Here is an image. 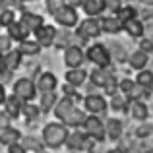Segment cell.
<instances>
[{
    "label": "cell",
    "mask_w": 153,
    "mask_h": 153,
    "mask_svg": "<svg viewBox=\"0 0 153 153\" xmlns=\"http://www.w3.org/2000/svg\"><path fill=\"white\" fill-rule=\"evenodd\" d=\"M62 4H64L62 0H47V10H49V14H54Z\"/></svg>",
    "instance_id": "ab89813d"
},
{
    "label": "cell",
    "mask_w": 153,
    "mask_h": 153,
    "mask_svg": "<svg viewBox=\"0 0 153 153\" xmlns=\"http://www.w3.org/2000/svg\"><path fill=\"white\" fill-rule=\"evenodd\" d=\"M83 130L89 138H93L95 142H105L107 134H105V122L99 118L97 114H87L85 122H83Z\"/></svg>",
    "instance_id": "8992f818"
},
{
    "label": "cell",
    "mask_w": 153,
    "mask_h": 153,
    "mask_svg": "<svg viewBox=\"0 0 153 153\" xmlns=\"http://www.w3.org/2000/svg\"><path fill=\"white\" fill-rule=\"evenodd\" d=\"M6 126H10V116H8L6 112L0 111V130H2V128H6Z\"/></svg>",
    "instance_id": "7bdbcfd3"
},
{
    "label": "cell",
    "mask_w": 153,
    "mask_h": 153,
    "mask_svg": "<svg viewBox=\"0 0 153 153\" xmlns=\"http://www.w3.org/2000/svg\"><path fill=\"white\" fill-rule=\"evenodd\" d=\"M2 74H10V72L6 70V66H4V60H2V56H0V76Z\"/></svg>",
    "instance_id": "f6af8a7d"
},
{
    "label": "cell",
    "mask_w": 153,
    "mask_h": 153,
    "mask_svg": "<svg viewBox=\"0 0 153 153\" xmlns=\"http://www.w3.org/2000/svg\"><path fill=\"white\" fill-rule=\"evenodd\" d=\"M105 6H107V10L111 12V14H116L124 4H122V0H105Z\"/></svg>",
    "instance_id": "f35d334b"
},
{
    "label": "cell",
    "mask_w": 153,
    "mask_h": 153,
    "mask_svg": "<svg viewBox=\"0 0 153 153\" xmlns=\"http://www.w3.org/2000/svg\"><path fill=\"white\" fill-rule=\"evenodd\" d=\"M33 35H35V41H37L43 49H49V47L54 45L56 37H58V31H56L54 25H47V23H45V25L39 27Z\"/></svg>",
    "instance_id": "30bf717a"
},
{
    "label": "cell",
    "mask_w": 153,
    "mask_h": 153,
    "mask_svg": "<svg viewBox=\"0 0 153 153\" xmlns=\"http://www.w3.org/2000/svg\"><path fill=\"white\" fill-rule=\"evenodd\" d=\"M111 76H112V72H108V68H97L95 66L93 70L89 72V82L93 83L95 87H103L107 85V82L111 79Z\"/></svg>",
    "instance_id": "e0dca14e"
},
{
    "label": "cell",
    "mask_w": 153,
    "mask_h": 153,
    "mask_svg": "<svg viewBox=\"0 0 153 153\" xmlns=\"http://www.w3.org/2000/svg\"><path fill=\"white\" fill-rule=\"evenodd\" d=\"M136 83H138L140 87H143V89L151 91L153 89V72L151 70H140L138 76H136Z\"/></svg>",
    "instance_id": "f1b7e54d"
},
{
    "label": "cell",
    "mask_w": 153,
    "mask_h": 153,
    "mask_svg": "<svg viewBox=\"0 0 153 153\" xmlns=\"http://www.w3.org/2000/svg\"><path fill=\"white\" fill-rule=\"evenodd\" d=\"M56 101H58V95H56V91L41 93V103H39V108H41L43 112L52 111V108H54V105H56Z\"/></svg>",
    "instance_id": "f546056e"
},
{
    "label": "cell",
    "mask_w": 153,
    "mask_h": 153,
    "mask_svg": "<svg viewBox=\"0 0 153 153\" xmlns=\"http://www.w3.org/2000/svg\"><path fill=\"white\" fill-rule=\"evenodd\" d=\"M35 85H37V91H39V93L56 91V87H58V78H56L52 72H43V74H39Z\"/></svg>",
    "instance_id": "7c38bea8"
},
{
    "label": "cell",
    "mask_w": 153,
    "mask_h": 153,
    "mask_svg": "<svg viewBox=\"0 0 153 153\" xmlns=\"http://www.w3.org/2000/svg\"><path fill=\"white\" fill-rule=\"evenodd\" d=\"M22 107H23V101H19L16 95H10V97H6V101H4V112H6L10 118H18V116L22 114Z\"/></svg>",
    "instance_id": "603a6c76"
},
{
    "label": "cell",
    "mask_w": 153,
    "mask_h": 153,
    "mask_svg": "<svg viewBox=\"0 0 153 153\" xmlns=\"http://www.w3.org/2000/svg\"><path fill=\"white\" fill-rule=\"evenodd\" d=\"M128 105H130V99L126 97V95H122L118 91V93H114L111 97V107L114 108V111H120V112H124V111H128Z\"/></svg>",
    "instance_id": "4dcf8cb0"
},
{
    "label": "cell",
    "mask_w": 153,
    "mask_h": 153,
    "mask_svg": "<svg viewBox=\"0 0 153 153\" xmlns=\"http://www.w3.org/2000/svg\"><path fill=\"white\" fill-rule=\"evenodd\" d=\"M85 60H89L91 64H95L97 68H108L112 64L111 49H107L105 43H93L87 47L85 51Z\"/></svg>",
    "instance_id": "7a4b0ae2"
},
{
    "label": "cell",
    "mask_w": 153,
    "mask_h": 153,
    "mask_svg": "<svg viewBox=\"0 0 153 153\" xmlns=\"http://www.w3.org/2000/svg\"><path fill=\"white\" fill-rule=\"evenodd\" d=\"M87 72L83 70V68H68L66 76H64V79H66V83H70V85H74L76 89L78 87H82L83 83L87 82Z\"/></svg>",
    "instance_id": "9a60e30c"
},
{
    "label": "cell",
    "mask_w": 153,
    "mask_h": 153,
    "mask_svg": "<svg viewBox=\"0 0 153 153\" xmlns=\"http://www.w3.org/2000/svg\"><path fill=\"white\" fill-rule=\"evenodd\" d=\"M93 146H95V140L89 138L85 132H79V130H74L66 138V147L70 151H91Z\"/></svg>",
    "instance_id": "277c9868"
},
{
    "label": "cell",
    "mask_w": 153,
    "mask_h": 153,
    "mask_svg": "<svg viewBox=\"0 0 153 153\" xmlns=\"http://www.w3.org/2000/svg\"><path fill=\"white\" fill-rule=\"evenodd\" d=\"M140 51H143V52H149L153 51V43L149 41V39H142V43H140Z\"/></svg>",
    "instance_id": "b9f144b4"
},
{
    "label": "cell",
    "mask_w": 153,
    "mask_h": 153,
    "mask_svg": "<svg viewBox=\"0 0 153 153\" xmlns=\"http://www.w3.org/2000/svg\"><path fill=\"white\" fill-rule=\"evenodd\" d=\"M136 87V79H130V78H124V79H118V91L122 95H126L128 99H130L132 91H134Z\"/></svg>",
    "instance_id": "836d02e7"
},
{
    "label": "cell",
    "mask_w": 153,
    "mask_h": 153,
    "mask_svg": "<svg viewBox=\"0 0 153 153\" xmlns=\"http://www.w3.org/2000/svg\"><path fill=\"white\" fill-rule=\"evenodd\" d=\"M76 107V103H74V99H70V97H62V99H58L54 105V108H52V112H54V116L62 122L64 120V116L68 114V112L72 111V108Z\"/></svg>",
    "instance_id": "ffe728a7"
},
{
    "label": "cell",
    "mask_w": 153,
    "mask_h": 153,
    "mask_svg": "<svg viewBox=\"0 0 153 153\" xmlns=\"http://www.w3.org/2000/svg\"><path fill=\"white\" fill-rule=\"evenodd\" d=\"M52 16H54V22L58 23L60 27H66V29L76 27V25H78V22H79L78 10H76L74 6H70V4H62V6H60Z\"/></svg>",
    "instance_id": "5b68a950"
},
{
    "label": "cell",
    "mask_w": 153,
    "mask_h": 153,
    "mask_svg": "<svg viewBox=\"0 0 153 153\" xmlns=\"http://www.w3.org/2000/svg\"><path fill=\"white\" fill-rule=\"evenodd\" d=\"M122 31H126L132 39H142L143 37V23L138 18H132L122 23Z\"/></svg>",
    "instance_id": "7402d4cb"
},
{
    "label": "cell",
    "mask_w": 153,
    "mask_h": 153,
    "mask_svg": "<svg viewBox=\"0 0 153 153\" xmlns=\"http://www.w3.org/2000/svg\"><path fill=\"white\" fill-rule=\"evenodd\" d=\"M114 16L124 23V22H128V19H132V18H138V12H136V8H134V6H122Z\"/></svg>",
    "instance_id": "d6a6232c"
},
{
    "label": "cell",
    "mask_w": 153,
    "mask_h": 153,
    "mask_svg": "<svg viewBox=\"0 0 153 153\" xmlns=\"http://www.w3.org/2000/svg\"><path fill=\"white\" fill-rule=\"evenodd\" d=\"M103 89H105V95H111L112 97L114 93H118V79H116L114 76H111V79L107 82V85H105Z\"/></svg>",
    "instance_id": "74e56055"
},
{
    "label": "cell",
    "mask_w": 153,
    "mask_h": 153,
    "mask_svg": "<svg viewBox=\"0 0 153 153\" xmlns=\"http://www.w3.org/2000/svg\"><path fill=\"white\" fill-rule=\"evenodd\" d=\"M18 2H19V4H23V6H25L27 2H35V0H18Z\"/></svg>",
    "instance_id": "bcb514c9"
},
{
    "label": "cell",
    "mask_w": 153,
    "mask_h": 153,
    "mask_svg": "<svg viewBox=\"0 0 153 153\" xmlns=\"http://www.w3.org/2000/svg\"><path fill=\"white\" fill-rule=\"evenodd\" d=\"M149 132H151V126H147V124H143L142 128H138V130H136V134H138L140 138H146V136L149 134Z\"/></svg>",
    "instance_id": "ee69618b"
},
{
    "label": "cell",
    "mask_w": 153,
    "mask_h": 153,
    "mask_svg": "<svg viewBox=\"0 0 153 153\" xmlns=\"http://www.w3.org/2000/svg\"><path fill=\"white\" fill-rule=\"evenodd\" d=\"M22 114L25 116L27 120H37V118H39V114H41V108H39L37 105H33V103H23V107H22Z\"/></svg>",
    "instance_id": "1f68e13d"
},
{
    "label": "cell",
    "mask_w": 153,
    "mask_h": 153,
    "mask_svg": "<svg viewBox=\"0 0 153 153\" xmlns=\"http://www.w3.org/2000/svg\"><path fill=\"white\" fill-rule=\"evenodd\" d=\"M37 85H35L33 79L29 78H19L14 82V95L23 103H31L35 97H37Z\"/></svg>",
    "instance_id": "3957f363"
},
{
    "label": "cell",
    "mask_w": 153,
    "mask_h": 153,
    "mask_svg": "<svg viewBox=\"0 0 153 153\" xmlns=\"http://www.w3.org/2000/svg\"><path fill=\"white\" fill-rule=\"evenodd\" d=\"M128 112L132 114V118H134V120H140V122H143V120L149 116V108H147V105L143 103L142 99H130Z\"/></svg>",
    "instance_id": "5bb4252c"
},
{
    "label": "cell",
    "mask_w": 153,
    "mask_h": 153,
    "mask_svg": "<svg viewBox=\"0 0 153 153\" xmlns=\"http://www.w3.org/2000/svg\"><path fill=\"white\" fill-rule=\"evenodd\" d=\"M6 29H8L6 35L12 39V41H16V43H22V41H25V39H29V31H27L25 27L18 22V19H16L12 25H8Z\"/></svg>",
    "instance_id": "d6986e66"
},
{
    "label": "cell",
    "mask_w": 153,
    "mask_h": 153,
    "mask_svg": "<svg viewBox=\"0 0 153 153\" xmlns=\"http://www.w3.org/2000/svg\"><path fill=\"white\" fill-rule=\"evenodd\" d=\"M62 93H64V97H70V99H74V101H79V99H82V95L78 93V89H76L74 85H70V83H64L62 85Z\"/></svg>",
    "instance_id": "d590c367"
},
{
    "label": "cell",
    "mask_w": 153,
    "mask_h": 153,
    "mask_svg": "<svg viewBox=\"0 0 153 153\" xmlns=\"http://www.w3.org/2000/svg\"><path fill=\"white\" fill-rule=\"evenodd\" d=\"M18 49L22 51V54H23V56H37L39 52H41L43 47L39 45V43L35 41V39H25V41L19 43Z\"/></svg>",
    "instance_id": "4316f807"
},
{
    "label": "cell",
    "mask_w": 153,
    "mask_h": 153,
    "mask_svg": "<svg viewBox=\"0 0 153 153\" xmlns=\"http://www.w3.org/2000/svg\"><path fill=\"white\" fill-rule=\"evenodd\" d=\"M16 22V10H0V25L8 27Z\"/></svg>",
    "instance_id": "e575fe53"
},
{
    "label": "cell",
    "mask_w": 153,
    "mask_h": 153,
    "mask_svg": "<svg viewBox=\"0 0 153 153\" xmlns=\"http://www.w3.org/2000/svg\"><path fill=\"white\" fill-rule=\"evenodd\" d=\"M12 39L8 37V35H0V56H4V54H8L14 47H12Z\"/></svg>",
    "instance_id": "8d00e7d4"
},
{
    "label": "cell",
    "mask_w": 153,
    "mask_h": 153,
    "mask_svg": "<svg viewBox=\"0 0 153 153\" xmlns=\"http://www.w3.org/2000/svg\"><path fill=\"white\" fill-rule=\"evenodd\" d=\"M147 62H149V54L143 52V51H140V49H136L132 54H128V64L138 72L143 70V68L147 66Z\"/></svg>",
    "instance_id": "44dd1931"
},
{
    "label": "cell",
    "mask_w": 153,
    "mask_h": 153,
    "mask_svg": "<svg viewBox=\"0 0 153 153\" xmlns=\"http://www.w3.org/2000/svg\"><path fill=\"white\" fill-rule=\"evenodd\" d=\"M101 33H103V29H101V23H99L97 18H85L82 23H78V29H76V35L79 39H83V41L97 39Z\"/></svg>",
    "instance_id": "52a82bcc"
},
{
    "label": "cell",
    "mask_w": 153,
    "mask_h": 153,
    "mask_svg": "<svg viewBox=\"0 0 153 153\" xmlns=\"http://www.w3.org/2000/svg\"><path fill=\"white\" fill-rule=\"evenodd\" d=\"M83 62H85V52L79 45L72 43L64 49V64L68 68H82Z\"/></svg>",
    "instance_id": "ba28073f"
},
{
    "label": "cell",
    "mask_w": 153,
    "mask_h": 153,
    "mask_svg": "<svg viewBox=\"0 0 153 153\" xmlns=\"http://www.w3.org/2000/svg\"><path fill=\"white\" fill-rule=\"evenodd\" d=\"M19 143H22L27 151H33V153H43V147H45L43 140L35 138V136H25V138L19 140Z\"/></svg>",
    "instance_id": "83f0119b"
},
{
    "label": "cell",
    "mask_w": 153,
    "mask_h": 153,
    "mask_svg": "<svg viewBox=\"0 0 153 153\" xmlns=\"http://www.w3.org/2000/svg\"><path fill=\"white\" fill-rule=\"evenodd\" d=\"M85 118H87V112L82 111V108H78V107H74L66 116H64L62 124H66V126H70V128H74V130H78V128L83 126Z\"/></svg>",
    "instance_id": "4fadbf2b"
},
{
    "label": "cell",
    "mask_w": 153,
    "mask_h": 153,
    "mask_svg": "<svg viewBox=\"0 0 153 153\" xmlns=\"http://www.w3.org/2000/svg\"><path fill=\"white\" fill-rule=\"evenodd\" d=\"M99 23H101V29L103 33H108V35H116L122 31V22H120L118 18H116L114 14L112 16H105V18L99 19Z\"/></svg>",
    "instance_id": "2e32d148"
},
{
    "label": "cell",
    "mask_w": 153,
    "mask_h": 153,
    "mask_svg": "<svg viewBox=\"0 0 153 153\" xmlns=\"http://www.w3.org/2000/svg\"><path fill=\"white\" fill-rule=\"evenodd\" d=\"M83 107H85V111L89 112V114L99 116L108 108V103H107V99L99 93H87L85 97H83Z\"/></svg>",
    "instance_id": "9c48e42d"
},
{
    "label": "cell",
    "mask_w": 153,
    "mask_h": 153,
    "mask_svg": "<svg viewBox=\"0 0 153 153\" xmlns=\"http://www.w3.org/2000/svg\"><path fill=\"white\" fill-rule=\"evenodd\" d=\"M18 22L22 23V25L25 27L29 33H35L39 27L45 25V18H43V16L33 14V12H27V10H23V12H22V16H19Z\"/></svg>",
    "instance_id": "8fae6325"
},
{
    "label": "cell",
    "mask_w": 153,
    "mask_h": 153,
    "mask_svg": "<svg viewBox=\"0 0 153 153\" xmlns=\"http://www.w3.org/2000/svg\"><path fill=\"white\" fill-rule=\"evenodd\" d=\"M82 8H83V12H85L87 18H97V16H101L103 12L107 10L105 0H83Z\"/></svg>",
    "instance_id": "ac0fdd59"
},
{
    "label": "cell",
    "mask_w": 153,
    "mask_h": 153,
    "mask_svg": "<svg viewBox=\"0 0 153 153\" xmlns=\"http://www.w3.org/2000/svg\"><path fill=\"white\" fill-rule=\"evenodd\" d=\"M68 134H70V132H68V126L58 120V122L45 124L43 134H41V140H43V143H45L47 147H51V149H58V147H62L64 143H66Z\"/></svg>",
    "instance_id": "6da1fadb"
},
{
    "label": "cell",
    "mask_w": 153,
    "mask_h": 153,
    "mask_svg": "<svg viewBox=\"0 0 153 153\" xmlns=\"http://www.w3.org/2000/svg\"><path fill=\"white\" fill-rule=\"evenodd\" d=\"M22 58H23V54H22V51H19V49H12L10 52H8V54H4V56H2L4 66H6V70H8V72L18 70L19 64H22Z\"/></svg>",
    "instance_id": "d4e9b609"
},
{
    "label": "cell",
    "mask_w": 153,
    "mask_h": 153,
    "mask_svg": "<svg viewBox=\"0 0 153 153\" xmlns=\"http://www.w3.org/2000/svg\"><path fill=\"white\" fill-rule=\"evenodd\" d=\"M105 134H107V138L112 140V142L120 140V136H122V122H120L118 118H108L107 122H105Z\"/></svg>",
    "instance_id": "484cf974"
},
{
    "label": "cell",
    "mask_w": 153,
    "mask_h": 153,
    "mask_svg": "<svg viewBox=\"0 0 153 153\" xmlns=\"http://www.w3.org/2000/svg\"><path fill=\"white\" fill-rule=\"evenodd\" d=\"M22 140V132L18 128H12V126H6L0 130V143L2 146H12V143H18Z\"/></svg>",
    "instance_id": "cb8c5ba5"
},
{
    "label": "cell",
    "mask_w": 153,
    "mask_h": 153,
    "mask_svg": "<svg viewBox=\"0 0 153 153\" xmlns=\"http://www.w3.org/2000/svg\"><path fill=\"white\" fill-rule=\"evenodd\" d=\"M8 153H27V149L18 142V143H12V146H8Z\"/></svg>",
    "instance_id": "60d3db41"
}]
</instances>
